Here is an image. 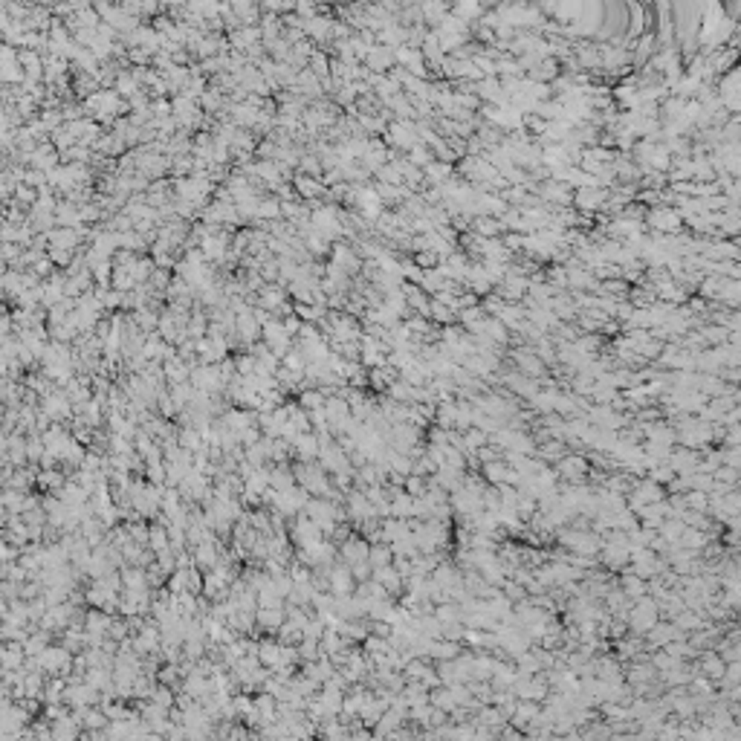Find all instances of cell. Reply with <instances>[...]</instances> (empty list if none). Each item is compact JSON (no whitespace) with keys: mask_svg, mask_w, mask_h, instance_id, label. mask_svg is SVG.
Segmentation results:
<instances>
[{"mask_svg":"<svg viewBox=\"0 0 741 741\" xmlns=\"http://www.w3.org/2000/svg\"><path fill=\"white\" fill-rule=\"evenodd\" d=\"M426 487H429V478H426V475H417V472H408L406 478H403V489L408 492L411 498H420L423 492H426Z\"/></svg>","mask_w":741,"mask_h":741,"instance_id":"f1b7e54d","label":"cell"},{"mask_svg":"<svg viewBox=\"0 0 741 741\" xmlns=\"http://www.w3.org/2000/svg\"><path fill=\"white\" fill-rule=\"evenodd\" d=\"M284 605L281 608H255V620H258V625H263V629L267 631H278L281 629V622H284Z\"/></svg>","mask_w":741,"mask_h":741,"instance_id":"603a6c76","label":"cell"},{"mask_svg":"<svg viewBox=\"0 0 741 741\" xmlns=\"http://www.w3.org/2000/svg\"><path fill=\"white\" fill-rule=\"evenodd\" d=\"M168 376L171 383H186L189 376H191V371L183 365V359H168V365H166V371H162Z\"/></svg>","mask_w":741,"mask_h":741,"instance_id":"1f68e13d","label":"cell"},{"mask_svg":"<svg viewBox=\"0 0 741 741\" xmlns=\"http://www.w3.org/2000/svg\"><path fill=\"white\" fill-rule=\"evenodd\" d=\"M541 197H545V200L559 203V206H568L573 194H570V186L568 183H562V180H550V183L541 186Z\"/></svg>","mask_w":741,"mask_h":741,"instance_id":"cb8c5ba5","label":"cell"},{"mask_svg":"<svg viewBox=\"0 0 741 741\" xmlns=\"http://www.w3.org/2000/svg\"><path fill=\"white\" fill-rule=\"evenodd\" d=\"M683 504H686V509H698V513H706V507H710V492H704V489H686L683 492Z\"/></svg>","mask_w":741,"mask_h":741,"instance_id":"f546056e","label":"cell"},{"mask_svg":"<svg viewBox=\"0 0 741 741\" xmlns=\"http://www.w3.org/2000/svg\"><path fill=\"white\" fill-rule=\"evenodd\" d=\"M220 562V553H218V545H215V539H203L200 545H194V565L200 568V570H211Z\"/></svg>","mask_w":741,"mask_h":741,"instance_id":"9a60e30c","label":"cell"},{"mask_svg":"<svg viewBox=\"0 0 741 741\" xmlns=\"http://www.w3.org/2000/svg\"><path fill=\"white\" fill-rule=\"evenodd\" d=\"M368 548H371V541L365 536H348L345 541H339V562L342 565H356V562H365L368 559Z\"/></svg>","mask_w":741,"mask_h":741,"instance_id":"9c48e42d","label":"cell"},{"mask_svg":"<svg viewBox=\"0 0 741 741\" xmlns=\"http://www.w3.org/2000/svg\"><path fill=\"white\" fill-rule=\"evenodd\" d=\"M640 426V435L643 440H654V443H663V446H674V429L661 417V420H649V423H637Z\"/></svg>","mask_w":741,"mask_h":741,"instance_id":"7c38bea8","label":"cell"},{"mask_svg":"<svg viewBox=\"0 0 741 741\" xmlns=\"http://www.w3.org/2000/svg\"><path fill=\"white\" fill-rule=\"evenodd\" d=\"M0 449H3V435H0Z\"/></svg>","mask_w":741,"mask_h":741,"instance_id":"74e56055","label":"cell"},{"mask_svg":"<svg viewBox=\"0 0 741 741\" xmlns=\"http://www.w3.org/2000/svg\"><path fill=\"white\" fill-rule=\"evenodd\" d=\"M96 695H98V689L90 686V683H76V686L67 689V701H70V706H76V710H81V706H93Z\"/></svg>","mask_w":741,"mask_h":741,"instance_id":"d6986e66","label":"cell"},{"mask_svg":"<svg viewBox=\"0 0 741 741\" xmlns=\"http://www.w3.org/2000/svg\"><path fill=\"white\" fill-rule=\"evenodd\" d=\"M293 475H295V481L302 484V489H307L310 496H327L333 487V481L327 478V472L319 464H313V460H302Z\"/></svg>","mask_w":741,"mask_h":741,"instance_id":"7a4b0ae2","label":"cell"},{"mask_svg":"<svg viewBox=\"0 0 741 741\" xmlns=\"http://www.w3.org/2000/svg\"><path fill=\"white\" fill-rule=\"evenodd\" d=\"M710 541H713V539H710V533H706V530H698V527H689V524H686V527H683V533H681V539H678V545L701 553L706 545H710Z\"/></svg>","mask_w":741,"mask_h":741,"instance_id":"ffe728a7","label":"cell"},{"mask_svg":"<svg viewBox=\"0 0 741 741\" xmlns=\"http://www.w3.org/2000/svg\"><path fill=\"white\" fill-rule=\"evenodd\" d=\"M663 568H669V562H666L663 556H657L652 548H631V553H629V570H634L637 576L652 579V576H657Z\"/></svg>","mask_w":741,"mask_h":741,"instance_id":"277c9868","label":"cell"},{"mask_svg":"<svg viewBox=\"0 0 741 741\" xmlns=\"http://www.w3.org/2000/svg\"><path fill=\"white\" fill-rule=\"evenodd\" d=\"M509 689H513V695L521 698V701H539L541 704V701L548 698V692H550V683L545 681V674L539 672V674H530V678H521V674H518L516 683L509 686Z\"/></svg>","mask_w":741,"mask_h":741,"instance_id":"5b68a950","label":"cell"},{"mask_svg":"<svg viewBox=\"0 0 741 741\" xmlns=\"http://www.w3.org/2000/svg\"><path fill=\"white\" fill-rule=\"evenodd\" d=\"M509 359H513V365H516L518 374L533 376V380H541V376L548 374V365L533 354L530 345H524V348H516L513 354H509Z\"/></svg>","mask_w":741,"mask_h":741,"instance_id":"52a82bcc","label":"cell"},{"mask_svg":"<svg viewBox=\"0 0 741 741\" xmlns=\"http://www.w3.org/2000/svg\"><path fill=\"white\" fill-rule=\"evenodd\" d=\"M263 336H267V348H270L275 356H284V354L290 351V333H287V327H284V324H278V322L263 324Z\"/></svg>","mask_w":741,"mask_h":741,"instance_id":"5bb4252c","label":"cell"},{"mask_svg":"<svg viewBox=\"0 0 741 741\" xmlns=\"http://www.w3.org/2000/svg\"><path fill=\"white\" fill-rule=\"evenodd\" d=\"M371 70H385L388 64L394 61V55L391 53H383V49H371Z\"/></svg>","mask_w":741,"mask_h":741,"instance_id":"d590c367","label":"cell"},{"mask_svg":"<svg viewBox=\"0 0 741 741\" xmlns=\"http://www.w3.org/2000/svg\"><path fill=\"white\" fill-rule=\"evenodd\" d=\"M464 631H467L464 620H452V622H443V637H446V640H455V643H464Z\"/></svg>","mask_w":741,"mask_h":741,"instance_id":"836d02e7","label":"cell"},{"mask_svg":"<svg viewBox=\"0 0 741 741\" xmlns=\"http://www.w3.org/2000/svg\"><path fill=\"white\" fill-rule=\"evenodd\" d=\"M78 727H76V718H58V727H55V735L58 738H70L76 735Z\"/></svg>","mask_w":741,"mask_h":741,"instance_id":"8d00e7d4","label":"cell"},{"mask_svg":"<svg viewBox=\"0 0 741 741\" xmlns=\"http://www.w3.org/2000/svg\"><path fill=\"white\" fill-rule=\"evenodd\" d=\"M290 487H295V475H293L290 469H284V467L270 469V489L284 492V489H290Z\"/></svg>","mask_w":741,"mask_h":741,"instance_id":"83f0119b","label":"cell"},{"mask_svg":"<svg viewBox=\"0 0 741 741\" xmlns=\"http://www.w3.org/2000/svg\"><path fill=\"white\" fill-rule=\"evenodd\" d=\"M238 331H241V336H243V342H252L255 336H258V324H255V319L252 316H241V324H238Z\"/></svg>","mask_w":741,"mask_h":741,"instance_id":"e575fe53","label":"cell"},{"mask_svg":"<svg viewBox=\"0 0 741 741\" xmlns=\"http://www.w3.org/2000/svg\"><path fill=\"white\" fill-rule=\"evenodd\" d=\"M148 545H151L154 553L168 550V548H171V541H168V527H166V524L151 527V530H148Z\"/></svg>","mask_w":741,"mask_h":741,"instance_id":"4316f807","label":"cell"},{"mask_svg":"<svg viewBox=\"0 0 741 741\" xmlns=\"http://www.w3.org/2000/svg\"><path fill=\"white\" fill-rule=\"evenodd\" d=\"M391 545H385V541H371V548H368V562H371V570L374 568H383V565H391Z\"/></svg>","mask_w":741,"mask_h":741,"instance_id":"484cf974","label":"cell"},{"mask_svg":"<svg viewBox=\"0 0 741 741\" xmlns=\"http://www.w3.org/2000/svg\"><path fill=\"white\" fill-rule=\"evenodd\" d=\"M556 475H559V481H565V484H585L588 481V469H591V460L579 452H565L562 457L553 464Z\"/></svg>","mask_w":741,"mask_h":741,"instance_id":"3957f363","label":"cell"},{"mask_svg":"<svg viewBox=\"0 0 741 741\" xmlns=\"http://www.w3.org/2000/svg\"><path fill=\"white\" fill-rule=\"evenodd\" d=\"M568 452V443L565 440H559V437H548V440H539L536 443V457L539 460H545V464H556L559 457H562Z\"/></svg>","mask_w":741,"mask_h":741,"instance_id":"2e32d148","label":"cell"},{"mask_svg":"<svg viewBox=\"0 0 741 741\" xmlns=\"http://www.w3.org/2000/svg\"><path fill=\"white\" fill-rule=\"evenodd\" d=\"M354 588H356V579H354L351 568L342 565L336 559L331 565V570H327V591H331V594H354Z\"/></svg>","mask_w":741,"mask_h":741,"instance_id":"8fae6325","label":"cell"},{"mask_svg":"<svg viewBox=\"0 0 741 741\" xmlns=\"http://www.w3.org/2000/svg\"><path fill=\"white\" fill-rule=\"evenodd\" d=\"M681 215L674 209L669 206H657L652 209L649 215H646V226L654 229V232H666V235H674V232H681Z\"/></svg>","mask_w":741,"mask_h":741,"instance_id":"ba28073f","label":"cell"},{"mask_svg":"<svg viewBox=\"0 0 741 741\" xmlns=\"http://www.w3.org/2000/svg\"><path fill=\"white\" fill-rule=\"evenodd\" d=\"M449 174H452V168L446 166V162H435V159H432L429 166H426V177L435 180L437 186H440V183H446V177H449Z\"/></svg>","mask_w":741,"mask_h":741,"instance_id":"d6a6232c","label":"cell"},{"mask_svg":"<svg viewBox=\"0 0 741 741\" xmlns=\"http://www.w3.org/2000/svg\"><path fill=\"white\" fill-rule=\"evenodd\" d=\"M674 637H686L683 631H678V625H674L672 620H657L652 629L643 634V640H646V649L649 652H654V649H663L669 640H674Z\"/></svg>","mask_w":741,"mask_h":741,"instance_id":"30bf717a","label":"cell"},{"mask_svg":"<svg viewBox=\"0 0 741 741\" xmlns=\"http://www.w3.org/2000/svg\"><path fill=\"white\" fill-rule=\"evenodd\" d=\"M629 553H631L629 545H620V541H602V548H600V553H597V562H600L605 570L620 573V570L629 568Z\"/></svg>","mask_w":741,"mask_h":741,"instance_id":"8992f818","label":"cell"},{"mask_svg":"<svg viewBox=\"0 0 741 741\" xmlns=\"http://www.w3.org/2000/svg\"><path fill=\"white\" fill-rule=\"evenodd\" d=\"M646 475H649L652 481H657V484H663V487H666V484L674 478V469L666 464V460H652V467H649Z\"/></svg>","mask_w":741,"mask_h":741,"instance_id":"4dcf8cb0","label":"cell"},{"mask_svg":"<svg viewBox=\"0 0 741 741\" xmlns=\"http://www.w3.org/2000/svg\"><path fill=\"white\" fill-rule=\"evenodd\" d=\"M657 620H661V614H657V600L654 597L643 594V597L631 600V608H629V614H625L629 634H640V637H643Z\"/></svg>","mask_w":741,"mask_h":741,"instance_id":"6da1fadb","label":"cell"},{"mask_svg":"<svg viewBox=\"0 0 741 741\" xmlns=\"http://www.w3.org/2000/svg\"><path fill=\"white\" fill-rule=\"evenodd\" d=\"M617 585H620V591L629 600H637V597H643L646 591H649V582L643 579V576H637L634 570H625L620 579H617Z\"/></svg>","mask_w":741,"mask_h":741,"instance_id":"ac0fdd59","label":"cell"},{"mask_svg":"<svg viewBox=\"0 0 741 741\" xmlns=\"http://www.w3.org/2000/svg\"><path fill=\"white\" fill-rule=\"evenodd\" d=\"M41 666L46 672H61V669H67L70 666V652L67 649H46L41 654Z\"/></svg>","mask_w":741,"mask_h":741,"instance_id":"d4e9b609","label":"cell"},{"mask_svg":"<svg viewBox=\"0 0 741 741\" xmlns=\"http://www.w3.org/2000/svg\"><path fill=\"white\" fill-rule=\"evenodd\" d=\"M605 191L600 189V186H588V189H579L573 194V200H576V206L579 209H585V211H597V209H602L605 206Z\"/></svg>","mask_w":741,"mask_h":741,"instance_id":"e0dca14e","label":"cell"},{"mask_svg":"<svg viewBox=\"0 0 741 741\" xmlns=\"http://www.w3.org/2000/svg\"><path fill=\"white\" fill-rule=\"evenodd\" d=\"M513 663H516V672L521 674V678H530V674H539V672H545L541 669V661H539V654L533 652V646L521 652L518 657H513Z\"/></svg>","mask_w":741,"mask_h":741,"instance_id":"7402d4cb","label":"cell"},{"mask_svg":"<svg viewBox=\"0 0 741 741\" xmlns=\"http://www.w3.org/2000/svg\"><path fill=\"white\" fill-rule=\"evenodd\" d=\"M371 579L380 582V585L385 588V594H388V597L400 600V594H403V576L397 573V568H394V565L374 568V570H371Z\"/></svg>","mask_w":741,"mask_h":741,"instance_id":"4fadbf2b","label":"cell"},{"mask_svg":"<svg viewBox=\"0 0 741 741\" xmlns=\"http://www.w3.org/2000/svg\"><path fill=\"white\" fill-rule=\"evenodd\" d=\"M293 446H295V452H299L302 460H316V455H319V437L313 435V432H302V435L293 437Z\"/></svg>","mask_w":741,"mask_h":741,"instance_id":"44dd1931","label":"cell"}]
</instances>
